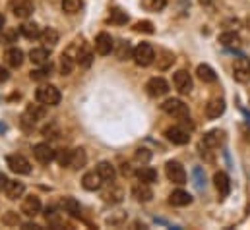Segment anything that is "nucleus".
I'll list each match as a JSON object with an SVG mask.
<instances>
[{"label": "nucleus", "instance_id": "f257e3e1", "mask_svg": "<svg viewBox=\"0 0 250 230\" xmlns=\"http://www.w3.org/2000/svg\"><path fill=\"white\" fill-rule=\"evenodd\" d=\"M35 99H37L41 105H45V107H55V105L61 103L62 95H61L59 87H55V85H41V87L35 91Z\"/></svg>", "mask_w": 250, "mask_h": 230}, {"label": "nucleus", "instance_id": "f03ea898", "mask_svg": "<svg viewBox=\"0 0 250 230\" xmlns=\"http://www.w3.org/2000/svg\"><path fill=\"white\" fill-rule=\"evenodd\" d=\"M132 58H134V62H136L138 66L146 68V66L153 64V60H155V51H153V47H151L149 43H140L138 47H134Z\"/></svg>", "mask_w": 250, "mask_h": 230}, {"label": "nucleus", "instance_id": "7ed1b4c3", "mask_svg": "<svg viewBox=\"0 0 250 230\" xmlns=\"http://www.w3.org/2000/svg\"><path fill=\"white\" fill-rule=\"evenodd\" d=\"M161 109H163L165 115L173 116V118H177V120H187V118H190L188 107L181 99H167V101L161 105Z\"/></svg>", "mask_w": 250, "mask_h": 230}, {"label": "nucleus", "instance_id": "20e7f679", "mask_svg": "<svg viewBox=\"0 0 250 230\" xmlns=\"http://www.w3.org/2000/svg\"><path fill=\"white\" fill-rule=\"evenodd\" d=\"M165 174H167V178H169L173 184H179V186L187 184V171H185V167H183L181 163H177V161H169V163L165 165Z\"/></svg>", "mask_w": 250, "mask_h": 230}, {"label": "nucleus", "instance_id": "39448f33", "mask_svg": "<svg viewBox=\"0 0 250 230\" xmlns=\"http://www.w3.org/2000/svg\"><path fill=\"white\" fill-rule=\"evenodd\" d=\"M6 165L10 167V171L16 174H29L31 172V165L23 155H8L6 157Z\"/></svg>", "mask_w": 250, "mask_h": 230}, {"label": "nucleus", "instance_id": "423d86ee", "mask_svg": "<svg viewBox=\"0 0 250 230\" xmlns=\"http://www.w3.org/2000/svg\"><path fill=\"white\" fill-rule=\"evenodd\" d=\"M146 91L149 97H163L169 93V83L163 79V77H151L147 83H146Z\"/></svg>", "mask_w": 250, "mask_h": 230}, {"label": "nucleus", "instance_id": "0eeeda50", "mask_svg": "<svg viewBox=\"0 0 250 230\" xmlns=\"http://www.w3.org/2000/svg\"><path fill=\"white\" fill-rule=\"evenodd\" d=\"M173 83L181 95H188L192 91V77L187 70H179L173 74Z\"/></svg>", "mask_w": 250, "mask_h": 230}, {"label": "nucleus", "instance_id": "6e6552de", "mask_svg": "<svg viewBox=\"0 0 250 230\" xmlns=\"http://www.w3.org/2000/svg\"><path fill=\"white\" fill-rule=\"evenodd\" d=\"M55 149L49 145V143H37L35 147H33V157L41 163V165H49V163H53L55 161Z\"/></svg>", "mask_w": 250, "mask_h": 230}, {"label": "nucleus", "instance_id": "1a4fd4ad", "mask_svg": "<svg viewBox=\"0 0 250 230\" xmlns=\"http://www.w3.org/2000/svg\"><path fill=\"white\" fill-rule=\"evenodd\" d=\"M233 77L241 83L250 79V60L249 58H237L233 64Z\"/></svg>", "mask_w": 250, "mask_h": 230}, {"label": "nucleus", "instance_id": "9d476101", "mask_svg": "<svg viewBox=\"0 0 250 230\" xmlns=\"http://www.w3.org/2000/svg\"><path fill=\"white\" fill-rule=\"evenodd\" d=\"M113 47H115V41H113V37H111L109 33L103 31V33H99V35L95 37V53H97V55L107 57V55H111Z\"/></svg>", "mask_w": 250, "mask_h": 230}, {"label": "nucleus", "instance_id": "9b49d317", "mask_svg": "<svg viewBox=\"0 0 250 230\" xmlns=\"http://www.w3.org/2000/svg\"><path fill=\"white\" fill-rule=\"evenodd\" d=\"M165 135H167V139H169L171 143H175V145H187L188 141H190V134H188L185 128H181V126L167 128Z\"/></svg>", "mask_w": 250, "mask_h": 230}, {"label": "nucleus", "instance_id": "f8f14e48", "mask_svg": "<svg viewBox=\"0 0 250 230\" xmlns=\"http://www.w3.org/2000/svg\"><path fill=\"white\" fill-rule=\"evenodd\" d=\"M33 10H35V6L31 0H14L12 2V12L20 19H27L33 14Z\"/></svg>", "mask_w": 250, "mask_h": 230}, {"label": "nucleus", "instance_id": "ddd939ff", "mask_svg": "<svg viewBox=\"0 0 250 230\" xmlns=\"http://www.w3.org/2000/svg\"><path fill=\"white\" fill-rule=\"evenodd\" d=\"M223 139H225V134L221 132V130H211V132H208L204 137H202V147L204 149H215V147H219L221 143H223Z\"/></svg>", "mask_w": 250, "mask_h": 230}, {"label": "nucleus", "instance_id": "4468645a", "mask_svg": "<svg viewBox=\"0 0 250 230\" xmlns=\"http://www.w3.org/2000/svg\"><path fill=\"white\" fill-rule=\"evenodd\" d=\"M21 213L27 217H35L41 213V199L37 195H27L21 201Z\"/></svg>", "mask_w": 250, "mask_h": 230}, {"label": "nucleus", "instance_id": "2eb2a0df", "mask_svg": "<svg viewBox=\"0 0 250 230\" xmlns=\"http://www.w3.org/2000/svg\"><path fill=\"white\" fill-rule=\"evenodd\" d=\"M82 186H83V190H87V192H97V190L103 186V178L99 176L97 171L85 172L83 178H82Z\"/></svg>", "mask_w": 250, "mask_h": 230}, {"label": "nucleus", "instance_id": "dca6fc26", "mask_svg": "<svg viewBox=\"0 0 250 230\" xmlns=\"http://www.w3.org/2000/svg\"><path fill=\"white\" fill-rule=\"evenodd\" d=\"M213 186L219 192V197H227L229 192H231V180H229L227 174L221 172V171L215 172V176H213Z\"/></svg>", "mask_w": 250, "mask_h": 230}, {"label": "nucleus", "instance_id": "f3484780", "mask_svg": "<svg viewBox=\"0 0 250 230\" xmlns=\"http://www.w3.org/2000/svg\"><path fill=\"white\" fill-rule=\"evenodd\" d=\"M151 184H146V182H140V184H136L134 188H132V195L138 199V201H151V197H153V192H151V188H149Z\"/></svg>", "mask_w": 250, "mask_h": 230}, {"label": "nucleus", "instance_id": "a211bd4d", "mask_svg": "<svg viewBox=\"0 0 250 230\" xmlns=\"http://www.w3.org/2000/svg\"><path fill=\"white\" fill-rule=\"evenodd\" d=\"M95 171L103 178V182H109V184H111V182H115V178H117V169H115V165L109 163V161H101Z\"/></svg>", "mask_w": 250, "mask_h": 230}, {"label": "nucleus", "instance_id": "6ab92c4d", "mask_svg": "<svg viewBox=\"0 0 250 230\" xmlns=\"http://www.w3.org/2000/svg\"><path fill=\"white\" fill-rule=\"evenodd\" d=\"M169 203L173 207H187L192 203V195L185 192V190H175L171 195H169Z\"/></svg>", "mask_w": 250, "mask_h": 230}, {"label": "nucleus", "instance_id": "aec40b11", "mask_svg": "<svg viewBox=\"0 0 250 230\" xmlns=\"http://www.w3.org/2000/svg\"><path fill=\"white\" fill-rule=\"evenodd\" d=\"M4 192H6V197H8V199L16 201L18 197H21V195H23L25 186H23L21 182H18V180H8V184H6Z\"/></svg>", "mask_w": 250, "mask_h": 230}, {"label": "nucleus", "instance_id": "412c9836", "mask_svg": "<svg viewBox=\"0 0 250 230\" xmlns=\"http://www.w3.org/2000/svg\"><path fill=\"white\" fill-rule=\"evenodd\" d=\"M225 113V101L223 99H211L206 105V116L208 118H219Z\"/></svg>", "mask_w": 250, "mask_h": 230}, {"label": "nucleus", "instance_id": "4be33fe9", "mask_svg": "<svg viewBox=\"0 0 250 230\" xmlns=\"http://www.w3.org/2000/svg\"><path fill=\"white\" fill-rule=\"evenodd\" d=\"M4 60H6V64H8L10 68H20V66L23 64V53H21L18 47H12V49L6 51Z\"/></svg>", "mask_w": 250, "mask_h": 230}, {"label": "nucleus", "instance_id": "5701e85b", "mask_svg": "<svg viewBox=\"0 0 250 230\" xmlns=\"http://www.w3.org/2000/svg\"><path fill=\"white\" fill-rule=\"evenodd\" d=\"M136 178H138L140 182H146V184H155V182H157V171L151 169V167L142 165V167L136 171Z\"/></svg>", "mask_w": 250, "mask_h": 230}, {"label": "nucleus", "instance_id": "b1692460", "mask_svg": "<svg viewBox=\"0 0 250 230\" xmlns=\"http://www.w3.org/2000/svg\"><path fill=\"white\" fill-rule=\"evenodd\" d=\"M29 60H31L35 66H45V64H49V51H47V47L31 49V53H29Z\"/></svg>", "mask_w": 250, "mask_h": 230}, {"label": "nucleus", "instance_id": "393cba45", "mask_svg": "<svg viewBox=\"0 0 250 230\" xmlns=\"http://www.w3.org/2000/svg\"><path fill=\"white\" fill-rule=\"evenodd\" d=\"M196 74H198V77H200L204 83H215V81H217V74H215L213 68L208 66V64H200L198 70H196Z\"/></svg>", "mask_w": 250, "mask_h": 230}, {"label": "nucleus", "instance_id": "a878e982", "mask_svg": "<svg viewBox=\"0 0 250 230\" xmlns=\"http://www.w3.org/2000/svg\"><path fill=\"white\" fill-rule=\"evenodd\" d=\"M20 33H21L25 39H39L41 29H39V25H37L35 21H27V23H23V25L20 27Z\"/></svg>", "mask_w": 250, "mask_h": 230}, {"label": "nucleus", "instance_id": "bb28decb", "mask_svg": "<svg viewBox=\"0 0 250 230\" xmlns=\"http://www.w3.org/2000/svg\"><path fill=\"white\" fill-rule=\"evenodd\" d=\"M39 39H41V43H43L45 47H55V45L59 43V31L53 29V27H47L45 31H41Z\"/></svg>", "mask_w": 250, "mask_h": 230}, {"label": "nucleus", "instance_id": "cd10ccee", "mask_svg": "<svg viewBox=\"0 0 250 230\" xmlns=\"http://www.w3.org/2000/svg\"><path fill=\"white\" fill-rule=\"evenodd\" d=\"M87 163V155L83 149H72V163H70V169H83Z\"/></svg>", "mask_w": 250, "mask_h": 230}, {"label": "nucleus", "instance_id": "c85d7f7f", "mask_svg": "<svg viewBox=\"0 0 250 230\" xmlns=\"http://www.w3.org/2000/svg\"><path fill=\"white\" fill-rule=\"evenodd\" d=\"M61 205H62L64 213H68L72 217H80V213H82V207H80V203L74 197H64Z\"/></svg>", "mask_w": 250, "mask_h": 230}, {"label": "nucleus", "instance_id": "c756f323", "mask_svg": "<svg viewBox=\"0 0 250 230\" xmlns=\"http://www.w3.org/2000/svg\"><path fill=\"white\" fill-rule=\"evenodd\" d=\"M219 43L223 47H239L241 45V37L235 31H225V33L219 35Z\"/></svg>", "mask_w": 250, "mask_h": 230}, {"label": "nucleus", "instance_id": "7c9ffc66", "mask_svg": "<svg viewBox=\"0 0 250 230\" xmlns=\"http://www.w3.org/2000/svg\"><path fill=\"white\" fill-rule=\"evenodd\" d=\"M76 60H78V64H82V66H89V64H91V60H93V53H91V49H89V47H85V45H82V47L78 49Z\"/></svg>", "mask_w": 250, "mask_h": 230}, {"label": "nucleus", "instance_id": "2f4dec72", "mask_svg": "<svg viewBox=\"0 0 250 230\" xmlns=\"http://www.w3.org/2000/svg\"><path fill=\"white\" fill-rule=\"evenodd\" d=\"M25 116L31 120V122H35V120H41L43 116H45V105H27V111H25Z\"/></svg>", "mask_w": 250, "mask_h": 230}, {"label": "nucleus", "instance_id": "473e14b6", "mask_svg": "<svg viewBox=\"0 0 250 230\" xmlns=\"http://www.w3.org/2000/svg\"><path fill=\"white\" fill-rule=\"evenodd\" d=\"M55 161L61 167H70V163H72V149H59L55 153Z\"/></svg>", "mask_w": 250, "mask_h": 230}, {"label": "nucleus", "instance_id": "72a5a7b5", "mask_svg": "<svg viewBox=\"0 0 250 230\" xmlns=\"http://www.w3.org/2000/svg\"><path fill=\"white\" fill-rule=\"evenodd\" d=\"M109 21L111 23H117V25H123L128 21V16H126V12H123L121 8H113L111 10V16H109Z\"/></svg>", "mask_w": 250, "mask_h": 230}, {"label": "nucleus", "instance_id": "f704fd0d", "mask_svg": "<svg viewBox=\"0 0 250 230\" xmlns=\"http://www.w3.org/2000/svg\"><path fill=\"white\" fill-rule=\"evenodd\" d=\"M82 6H83L82 0H62V10L66 14H78Z\"/></svg>", "mask_w": 250, "mask_h": 230}, {"label": "nucleus", "instance_id": "c9c22d12", "mask_svg": "<svg viewBox=\"0 0 250 230\" xmlns=\"http://www.w3.org/2000/svg\"><path fill=\"white\" fill-rule=\"evenodd\" d=\"M105 197V201H113V203H119L121 199H123V190L121 188H117V186H113V182H111V190L103 195Z\"/></svg>", "mask_w": 250, "mask_h": 230}, {"label": "nucleus", "instance_id": "e433bc0d", "mask_svg": "<svg viewBox=\"0 0 250 230\" xmlns=\"http://www.w3.org/2000/svg\"><path fill=\"white\" fill-rule=\"evenodd\" d=\"M72 70H74V58L66 53V55H62V58H61V74H62V76H68V74H72Z\"/></svg>", "mask_w": 250, "mask_h": 230}, {"label": "nucleus", "instance_id": "4c0bfd02", "mask_svg": "<svg viewBox=\"0 0 250 230\" xmlns=\"http://www.w3.org/2000/svg\"><path fill=\"white\" fill-rule=\"evenodd\" d=\"M165 4H167V0H142V6L151 12H161L165 8Z\"/></svg>", "mask_w": 250, "mask_h": 230}, {"label": "nucleus", "instance_id": "58836bf2", "mask_svg": "<svg viewBox=\"0 0 250 230\" xmlns=\"http://www.w3.org/2000/svg\"><path fill=\"white\" fill-rule=\"evenodd\" d=\"M51 76V66H41L39 70H33L31 72V79H35V81H41V79H47Z\"/></svg>", "mask_w": 250, "mask_h": 230}, {"label": "nucleus", "instance_id": "ea45409f", "mask_svg": "<svg viewBox=\"0 0 250 230\" xmlns=\"http://www.w3.org/2000/svg\"><path fill=\"white\" fill-rule=\"evenodd\" d=\"M134 31H138V33H153V23L151 21H147V19H144V21H138L136 25H134Z\"/></svg>", "mask_w": 250, "mask_h": 230}, {"label": "nucleus", "instance_id": "a19ab883", "mask_svg": "<svg viewBox=\"0 0 250 230\" xmlns=\"http://www.w3.org/2000/svg\"><path fill=\"white\" fill-rule=\"evenodd\" d=\"M16 37H18V31L16 29H4L2 27V35H0V41L2 43H14Z\"/></svg>", "mask_w": 250, "mask_h": 230}, {"label": "nucleus", "instance_id": "79ce46f5", "mask_svg": "<svg viewBox=\"0 0 250 230\" xmlns=\"http://www.w3.org/2000/svg\"><path fill=\"white\" fill-rule=\"evenodd\" d=\"M149 159H151V153H149L147 149H138V151H136V161H140L142 165H146Z\"/></svg>", "mask_w": 250, "mask_h": 230}, {"label": "nucleus", "instance_id": "37998d69", "mask_svg": "<svg viewBox=\"0 0 250 230\" xmlns=\"http://www.w3.org/2000/svg\"><path fill=\"white\" fill-rule=\"evenodd\" d=\"M132 51H134V49H130V45L123 41V43H121V49H119V53H117V55H119V58H121V60H125V58L128 57Z\"/></svg>", "mask_w": 250, "mask_h": 230}, {"label": "nucleus", "instance_id": "c03bdc74", "mask_svg": "<svg viewBox=\"0 0 250 230\" xmlns=\"http://www.w3.org/2000/svg\"><path fill=\"white\" fill-rule=\"evenodd\" d=\"M8 77H10V74H8V70L0 66V83H4V81H6Z\"/></svg>", "mask_w": 250, "mask_h": 230}, {"label": "nucleus", "instance_id": "a18cd8bd", "mask_svg": "<svg viewBox=\"0 0 250 230\" xmlns=\"http://www.w3.org/2000/svg\"><path fill=\"white\" fill-rule=\"evenodd\" d=\"M6 184H8V178H6V174L0 172V192L6 188Z\"/></svg>", "mask_w": 250, "mask_h": 230}, {"label": "nucleus", "instance_id": "49530a36", "mask_svg": "<svg viewBox=\"0 0 250 230\" xmlns=\"http://www.w3.org/2000/svg\"><path fill=\"white\" fill-rule=\"evenodd\" d=\"M4 223H6V225H18V217H12V215H8V217L4 219Z\"/></svg>", "mask_w": 250, "mask_h": 230}, {"label": "nucleus", "instance_id": "de8ad7c7", "mask_svg": "<svg viewBox=\"0 0 250 230\" xmlns=\"http://www.w3.org/2000/svg\"><path fill=\"white\" fill-rule=\"evenodd\" d=\"M25 229L29 230V229H33V230H39L41 229V227H39V225H31V223H29V225H25Z\"/></svg>", "mask_w": 250, "mask_h": 230}, {"label": "nucleus", "instance_id": "09e8293b", "mask_svg": "<svg viewBox=\"0 0 250 230\" xmlns=\"http://www.w3.org/2000/svg\"><path fill=\"white\" fill-rule=\"evenodd\" d=\"M2 27H4V16L0 14V29H2Z\"/></svg>", "mask_w": 250, "mask_h": 230}, {"label": "nucleus", "instance_id": "8fccbe9b", "mask_svg": "<svg viewBox=\"0 0 250 230\" xmlns=\"http://www.w3.org/2000/svg\"><path fill=\"white\" fill-rule=\"evenodd\" d=\"M247 27L250 29V18H247Z\"/></svg>", "mask_w": 250, "mask_h": 230}]
</instances>
